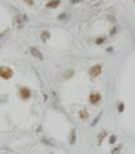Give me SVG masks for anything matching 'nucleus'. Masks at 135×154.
Listing matches in <instances>:
<instances>
[{
  "mask_svg": "<svg viewBox=\"0 0 135 154\" xmlns=\"http://www.w3.org/2000/svg\"><path fill=\"white\" fill-rule=\"evenodd\" d=\"M13 77V70L8 67H0V78L3 79H10Z\"/></svg>",
  "mask_w": 135,
  "mask_h": 154,
  "instance_id": "obj_1",
  "label": "nucleus"
},
{
  "mask_svg": "<svg viewBox=\"0 0 135 154\" xmlns=\"http://www.w3.org/2000/svg\"><path fill=\"white\" fill-rule=\"evenodd\" d=\"M101 69H103L101 65H100V64H96V65L90 68L89 73H90V75H91L93 78H95V77H98V75L101 74Z\"/></svg>",
  "mask_w": 135,
  "mask_h": 154,
  "instance_id": "obj_2",
  "label": "nucleus"
},
{
  "mask_svg": "<svg viewBox=\"0 0 135 154\" xmlns=\"http://www.w3.org/2000/svg\"><path fill=\"white\" fill-rule=\"evenodd\" d=\"M29 53L32 54L33 56L38 58L39 60H43V54H41V51L38 49V48H35V46H30V48H29Z\"/></svg>",
  "mask_w": 135,
  "mask_h": 154,
  "instance_id": "obj_3",
  "label": "nucleus"
},
{
  "mask_svg": "<svg viewBox=\"0 0 135 154\" xmlns=\"http://www.w3.org/2000/svg\"><path fill=\"white\" fill-rule=\"evenodd\" d=\"M100 99H101V97H100L99 93H91L89 95V100L91 104H98V103L100 102Z\"/></svg>",
  "mask_w": 135,
  "mask_h": 154,
  "instance_id": "obj_4",
  "label": "nucleus"
},
{
  "mask_svg": "<svg viewBox=\"0 0 135 154\" xmlns=\"http://www.w3.org/2000/svg\"><path fill=\"white\" fill-rule=\"evenodd\" d=\"M13 23H14V26H15L16 29H23V28H24V23L21 22V20H20L19 16H14Z\"/></svg>",
  "mask_w": 135,
  "mask_h": 154,
  "instance_id": "obj_5",
  "label": "nucleus"
},
{
  "mask_svg": "<svg viewBox=\"0 0 135 154\" xmlns=\"http://www.w3.org/2000/svg\"><path fill=\"white\" fill-rule=\"evenodd\" d=\"M19 94H20V97H21V99H29L30 98V90L28 88H21Z\"/></svg>",
  "mask_w": 135,
  "mask_h": 154,
  "instance_id": "obj_6",
  "label": "nucleus"
},
{
  "mask_svg": "<svg viewBox=\"0 0 135 154\" xmlns=\"http://www.w3.org/2000/svg\"><path fill=\"white\" fill-rule=\"evenodd\" d=\"M79 118H80L81 120H86V119L89 118V112L86 110V109H81V110L79 112Z\"/></svg>",
  "mask_w": 135,
  "mask_h": 154,
  "instance_id": "obj_7",
  "label": "nucleus"
},
{
  "mask_svg": "<svg viewBox=\"0 0 135 154\" xmlns=\"http://www.w3.org/2000/svg\"><path fill=\"white\" fill-rule=\"evenodd\" d=\"M59 4H60V1L59 0H51V1H49L46 4V8H49V9H55V8H58Z\"/></svg>",
  "mask_w": 135,
  "mask_h": 154,
  "instance_id": "obj_8",
  "label": "nucleus"
},
{
  "mask_svg": "<svg viewBox=\"0 0 135 154\" xmlns=\"http://www.w3.org/2000/svg\"><path fill=\"white\" fill-rule=\"evenodd\" d=\"M40 38H41V40H43L44 43H45V42H48V39L50 38V33L48 32V30H44V32L40 34Z\"/></svg>",
  "mask_w": 135,
  "mask_h": 154,
  "instance_id": "obj_9",
  "label": "nucleus"
},
{
  "mask_svg": "<svg viewBox=\"0 0 135 154\" xmlns=\"http://www.w3.org/2000/svg\"><path fill=\"white\" fill-rule=\"evenodd\" d=\"M106 134H108V133H106V130L100 132V134H99V137H98V143H99V144H101V143H103V140H104V138L106 137Z\"/></svg>",
  "mask_w": 135,
  "mask_h": 154,
  "instance_id": "obj_10",
  "label": "nucleus"
},
{
  "mask_svg": "<svg viewBox=\"0 0 135 154\" xmlns=\"http://www.w3.org/2000/svg\"><path fill=\"white\" fill-rule=\"evenodd\" d=\"M75 138H77V130H75V129H73L71 133H70V144L71 145L75 143Z\"/></svg>",
  "mask_w": 135,
  "mask_h": 154,
  "instance_id": "obj_11",
  "label": "nucleus"
},
{
  "mask_svg": "<svg viewBox=\"0 0 135 154\" xmlns=\"http://www.w3.org/2000/svg\"><path fill=\"white\" fill-rule=\"evenodd\" d=\"M122 148H123V145H119V147H116V148H114L111 154H119V152L122 150Z\"/></svg>",
  "mask_w": 135,
  "mask_h": 154,
  "instance_id": "obj_12",
  "label": "nucleus"
},
{
  "mask_svg": "<svg viewBox=\"0 0 135 154\" xmlns=\"http://www.w3.org/2000/svg\"><path fill=\"white\" fill-rule=\"evenodd\" d=\"M105 42V38H98V39L95 40V44H98V45H100L101 43Z\"/></svg>",
  "mask_w": 135,
  "mask_h": 154,
  "instance_id": "obj_13",
  "label": "nucleus"
},
{
  "mask_svg": "<svg viewBox=\"0 0 135 154\" xmlns=\"http://www.w3.org/2000/svg\"><path fill=\"white\" fill-rule=\"evenodd\" d=\"M109 142H110V144H114V143L116 142V137L115 135H111V137H110V139H109Z\"/></svg>",
  "mask_w": 135,
  "mask_h": 154,
  "instance_id": "obj_14",
  "label": "nucleus"
},
{
  "mask_svg": "<svg viewBox=\"0 0 135 154\" xmlns=\"http://www.w3.org/2000/svg\"><path fill=\"white\" fill-rule=\"evenodd\" d=\"M118 109H119L120 113L124 112V103H119V108H118Z\"/></svg>",
  "mask_w": 135,
  "mask_h": 154,
  "instance_id": "obj_15",
  "label": "nucleus"
},
{
  "mask_svg": "<svg viewBox=\"0 0 135 154\" xmlns=\"http://www.w3.org/2000/svg\"><path fill=\"white\" fill-rule=\"evenodd\" d=\"M24 3H26V4H29V5H34V0H23Z\"/></svg>",
  "mask_w": 135,
  "mask_h": 154,
  "instance_id": "obj_16",
  "label": "nucleus"
},
{
  "mask_svg": "<svg viewBox=\"0 0 135 154\" xmlns=\"http://www.w3.org/2000/svg\"><path fill=\"white\" fill-rule=\"evenodd\" d=\"M100 117H101V114H99V115H98V117H96V118L94 119V122H93V124H91L93 126H94V125L96 124V122H98V120H99V118H100Z\"/></svg>",
  "mask_w": 135,
  "mask_h": 154,
  "instance_id": "obj_17",
  "label": "nucleus"
},
{
  "mask_svg": "<svg viewBox=\"0 0 135 154\" xmlns=\"http://www.w3.org/2000/svg\"><path fill=\"white\" fill-rule=\"evenodd\" d=\"M43 142H44V143H46V144H48V145H53V144H51V143H50V142H48V140H46V139H43Z\"/></svg>",
  "mask_w": 135,
  "mask_h": 154,
  "instance_id": "obj_18",
  "label": "nucleus"
},
{
  "mask_svg": "<svg viewBox=\"0 0 135 154\" xmlns=\"http://www.w3.org/2000/svg\"><path fill=\"white\" fill-rule=\"evenodd\" d=\"M134 3H135V0H134Z\"/></svg>",
  "mask_w": 135,
  "mask_h": 154,
  "instance_id": "obj_19",
  "label": "nucleus"
}]
</instances>
